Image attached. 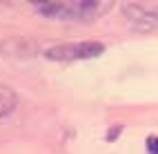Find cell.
Listing matches in <instances>:
<instances>
[{"instance_id": "cell-4", "label": "cell", "mask_w": 158, "mask_h": 154, "mask_svg": "<svg viewBox=\"0 0 158 154\" xmlns=\"http://www.w3.org/2000/svg\"><path fill=\"white\" fill-rule=\"evenodd\" d=\"M16 105H18L16 92L11 87H7V85H0V118L7 116V114H11Z\"/></svg>"}, {"instance_id": "cell-1", "label": "cell", "mask_w": 158, "mask_h": 154, "mask_svg": "<svg viewBox=\"0 0 158 154\" xmlns=\"http://www.w3.org/2000/svg\"><path fill=\"white\" fill-rule=\"evenodd\" d=\"M31 9L45 18L54 20H76V23H89L96 20L100 14L109 11L111 2H96V0H76V2H34Z\"/></svg>"}, {"instance_id": "cell-5", "label": "cell", "mask_w": 158, "mask_h": 154, "mask_svg": "<svg viewBox=\"0 0 158 154\" xmlns=\"http://www.w3.org/2000/svg\"><path fill=\"white\" fill-rule=\"evenodd\" d=\"M145 148H147V154H158V136H149Z\"/></svg>"}, {"instance_id": "cell-3", "label": "cell", "mask_w": 158, "mask_h": 154, "mask_svg": "<svg viewBox=\"0 0 158 154\" xmlns=\"http://www.w3.org/2000/svg\"><path fill=\"white\" fill-rule=\"evenodd\" d=\"M123 14L136 29H140V32L158 29V5L127 2V5H123Z\"/></svg>"}, {"instance_id": "cell-2", "label": "cell", "mask_w": 158, "mask_h": 154, "mask_svg": "<svg viewBox=\"0 0 158 154\" xmlns=\"http://www.w3.org/2000/svg\"><path fill=\"white\" fill-rule=\"evenodd\" d=\"M105 51V45L98 40H85V43H67V45H56L45 51L49 60H87V58H98Z\"/></svg>"}]
</instances>
